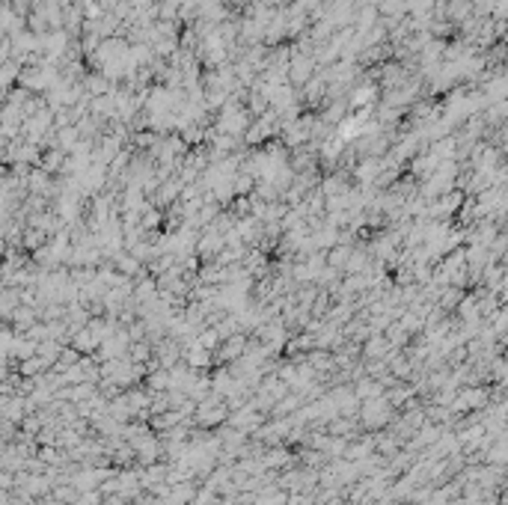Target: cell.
Wrapping results in <instances>:
<instances>
[{
    "mask_svg": "<svg viewBox=\"0 0 508 505\" xmlns=\"http://www.w3.org/2000/svg\"><path fill=\"white\" fill-rule=\"evenodd\" d=\"M318 60H315V54H294L291 51V65H288V81L294 84V87H306L312 81V77L318 75Z\"/></svg>",
    "mask_w": 508,
    "mask_h": 505,
    "instance_id": "6da1fadb",
    "label": "cell"
},
{
    "mask_svg": "<svg viewBox=\"0 0 508 505\" xmlns=\"http://www.w3.org/2000/svg\"><path fill=\"white\" fill-rule=\"evenodd\" d=\"M84 87H87V92H89V98H101V96H110V92H113L119 84H110L101 72H89V75L84 77Z\"/></svg>",
    "mask_w": 508,
    "mask_h": 505,
    "instance_id": "7a4b0ae2",
    "label": "cell"
},
{
    "mask_svg": "<svg viewBox=\"0 0 508 505\" xmlns=\"http://www.w3.org/2000/svg\"><path fill=\"white\" fill-rule=\"evenodd\" d=\"M80 140H84V134H80L77 125H69V128H60V131H57V149H63L65 155H72V152L77 149Z\"/></svg>",
    "mask_w": 508,
    "mask_h": 505,
    "instance_id": "3957f363",
    "label": "cell"
},
{
    "mask_svg": "<svg viewBox=\"0 0 508 505\" xmlns=\"http://www.w3.org/2000/svg\"><path fill=\"white\" fill-rule=\"evenodd\" d=\"M351 252H354V247H348V244H336L333 250H327V264H330V268H336V271H342V274H345L348 262H351Z\"/></svg>",
    "mask_w": 508,
    "mask_h": 505,
    "instance_id": "277c9868",
    "label": "cell"
},
{
    "mask_svg": "<svg viewBox=\"0 0 508 505\" xmlns=\"http://www.w3.org/2000/svg\"><path fill=\"white\" fill-rule=\"evenodd\" d=\"M65 158H69V155H65L63 149H48V152L42 155V164H39V167L48 170L51 176H60L63 167H65Z\"/></svg>",
    "mask_w": 508,
    "mask_h": 505,
    "instance_id": "5b68a950",
    "label": "cell"
},
{
    "mask_svg": "<svg viewBox=\"0 0 508 505\" xmlns=\"http://www.w3.org/2000/svg\"><path fill=\"white\" fill-rule=\"evenodd\" d=\"M122 4H128V0H101V9H104V12H116Z\"/></svg>",
    "mask_w": 508,
    "mask_h": 505,
    "instance_id": "8992f818",
    "label": "cell"
},
{
    "mask_svg": "<svg viewBox=\"0 0 508 505\" xmlns=\"http://www.w3.org/2000/svg\"><path fill=\"white\" fill-rule=\"evenodd\" d=\"M381 351H383V342H381V339H372V342H369V354H372V357H378Z\"/></svg>",
    "mask_w": 508,
    "mask_h": 505,
    "instance_id": "52a82bcc",
    "label": "cell"
}]
</instances>
